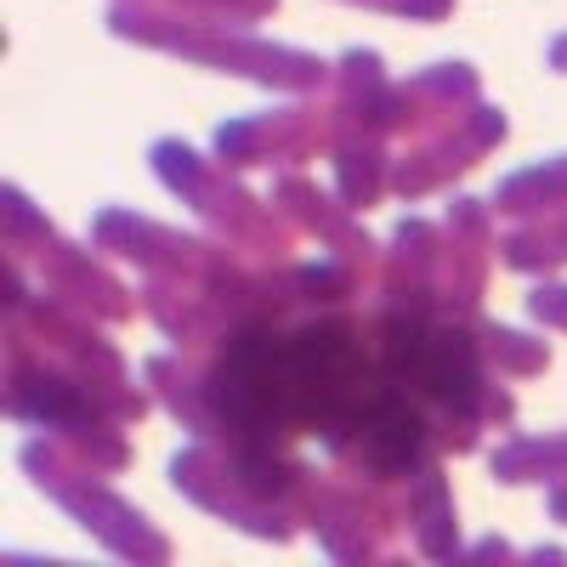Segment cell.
Returning <instances> with one entry per match:
<instances>
[{"instance_id": "obj_1", "label": "cell", "mask_w": 567, "mask_h": 567, "mask_svg": "<svg viewBox=\"0 0 567 567\" xmlns=\"http://www.w3.org/2000/svg\"><path fill=\"white\" fill-rule=\"evenodd\" d=\"M216 414L245 449L278 460L296 437H318L358 465L403 477L425 460V403L392 374L381 341L363 347L352 323L272 329L245 323L210 374Z\"/></svg>"}]
</instances>
